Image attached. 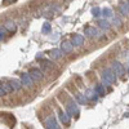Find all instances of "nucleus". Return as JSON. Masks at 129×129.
Segmentation results:
<instances>
[{
	"label": "nucleus",
	"mask_w": 129,
	"mask_h": 129,
	"mask_svg": "<svg viewBox=\"0 0 129 129\" xmlns=\"http://www.w3.org/2000/svg\"><path fill=\"white\" fill-rule=\"evenodd\" d=\"M40 64H41V67L44 69V70H49V69L54 67V63L50 62V61H47V59H41L40 61Z\"/></svg>",
	"instance_id": "ddd939ff"
},
{
	"label": "nucleus",
	"mask_w": 129,
	"mask_h": 129,
	"mask_svg": "<svg viewBox=\"0 0 129 129\" xmlns=\"http://www.w3.org/2000/svg\"><path fill=\"white\" fill-rule=\"evenodd\" d=\"M97 95H98V94H97L95 92H93V90H88L87 92V95H85V97H87V98H89V100H97Z\"/></svg>",
	"instance_id": "412c9836"
},
{
	"label": "nucleus",
	"mask_w": 129,
	"mask_h": 129,
	"mask_svg": "<svg viewBox=\"0 0 129 129\" xmlns=\"http://www.w3.org/2000/svg\"><path fill=\"white\" fill-rule=\"evenodd\" d=\"M67 114L69 115H78L79 114V107H78V103L75 101H70L69 105H67Z\"/></svg>",
	"instance_id": "f03ea898"
},
{
	"label": "nucleus",
	"mask_w": 129,
	"mask_h": 129,
	"mask_svg": "<svg viewBox=\"0 0 129 129\" xmlns=\"http://www.w3.org/2000/svg\"><path fill=\"white\" fill-rule=\"evenodd\" d=\"M62 56H63V52L61 49H52V50H49V57L53 58V59H59Z\"/></svg>",
	"instance_id": "6e6552de"
},
{
	"label": "nucleus",
	"mask_w": 129,
	"mask_h": 129,
	"mask_svg": "<svg viewBox=\"0 0 129 129\" xmlns=\"http://www.w3.org/2000/svg\"><path fill=\"white\" fill-rule=\"evenodd\" d=\"M10 85H12V88H13V90H19L21 88H22V83H21V80H16V79H13V80H10Z\"/></svg>",
	"instance_id": "4468645a"
},
{
	"label": "nucleus",
	"mask_w": 129,
	"mask_h": 129,
	"mask_svg": "<svg viewBox=\"0 0 129 129\" xmlns=\"http://www.w3.org/2000/svg\"><path fill=\"white\" fill-rule=\"evenodd\" d=\"M112 71H114L116 75H119V76H123V75L125 74V69L123 67V64H121L120 62H117V61H115V62L112 63Z\"/></svg>",
	"instance_id": "7ed1b4c3"
},
{
	"label": "nucleus",
	"mask_w": 129,
	"mask_h": 129,
	"mask_svg": "<svg viewBox=\"0 0 129 129\" xmlns=\"http://www.w3.org/2000/svg\"><path fill=\"white\" fill-rule=\"evenodd\" d=\"M72 43H69V41H63L62 44H61V50L63 53H70L72 50Z\"/></svg>",
	"instance_id": "1a4fd4ad"
},
{
	"label": "nucleus",
	"mask_w": 129,
	"mask_h": 129,
	"mask_svg": "<svg viewBox=\"0 0 129 129\" xmlns=\"http://www.w3.org/2000/svg\"><path fill=\"white\" fill-rule=\"evenodd\" d=\"M76 100L79 103H85V101H87V97L83 95V94H76Z\"/></svg>",
	"instance_id": "4be33fe9"
},
{
	"label": "nucleus",
	"mask_w": 129,
	"mask_h": 129,
	"mask_svg": "<svg viewBox=\"0 0 129 129\" xmlns=\"http://www.w3.org/2000/svg\"><path fill=\"white\" fill-rule=\"evenodd\" d=\"M43 34H49V32L52 31V27H50V23H48V22H45L44 25H43Z\"/></svg>",
	"instance_id": "aec40b11"
},
{
	"label": "nucleus",
	"mask_w": 129,
	"mask_h": 129,
	"mask_svg": "<svg viewBox=\"0 0 129 129\" xmlns=\"http://www.w3.org/2000/svg\"><path fill=\"white\" fill-rule=\"evenodd\" d=\"M85 35L88 38H94L98 35V31L95 30V27H87L85 28Z\"/></svg>",
	"instance_id": "9b49d317"
},
{
	"label": "nucleus",
	"mask_w": 129,
	"mask_h": 129,
	"mask_svg": "<svg viewBox=\"0 0 129 129\" xmlns=\"http://www.w3.org/2000/svg\"><path fill=\"white\" fill-rule=\"evenodd\" d=\"M94 92L98 94V95H105V88H103V85H101V84H98L95 87V89H94Z\"/></svg>",
	"instance_id": "f3484780"
},
{
	"label": "nucleus",
	"mask_w": 129,
	"mask_h": 129,
	"mask_svg": "<svg viewBox=\"0 0 129 129\" xmlns=\"http://www.w3.org/2000/svg\"><path fill=\"white\" fill-rule=\"evenodd\" d=\"M58 116H59V120L63 123V124H70V115L67 112H63L62 110H58Z\"/></svg>",
	"instance_id": "0eeeda50"
},
{
	"label": "nucleus",
	"mask_w": 129,
	"mask_h": 129,
	"mask_svg": "<svg viewBox=\"0 0 129 129\" xmlns=\"http://www.w3.org/2000/svg\"><path fill=\"white\" fill-rule=\"evenodd\" d=\"M102 14H103V17H105V18L112 17V10H111V8H103V10H102Z\"/></svg>",
	"instance_id": "a211bd4d"
},
{
	"label": "nucleus",
	"mask_w": 129,
	"mask_h": 129,
	"mask_svg": "<svg viewBox=\"0 0 129 129\" xmlns=\"http://www.w3.org/2000/svg\"><path fill=\"white\" fill-rule=\"evenodd\" d=\"M83 43H84V38L81 35H75L72 38V45L80 47V45H83Z\"/></svg>",
	"instance_id": "f8f14e48"
},
{
	"label": "nucleus",
	"mask_w": 129,
	"mask_h": 129,
	"mask_svg": "<svg viewBox=\"0 0 129 129\" xmlns=\"http://www.w3.org/2000/svg\"><path fill=\"white\" fill-rule=\"evenodd\" d=\"M128 5H129V2H128Z\"/></svg>",
	"instance_id": "a878e982"
},
{
	"label": "nucleus",
	"mask_w": 129,
	"mask_h": 129,
	"mask_svg": "<svg viewBox=\"0 0 129 129\" xmlns=\"http://www.w3.org/2000/svg\"><path fill=\"white\" fill-rule=\"evenodd\" d=\"M45 125H47V129H59L56 119L53 116H49L48 119L45 120Z\"/></svg>",
	"instance_id": "39448f33"
},
{
	"label": "nucleus",
	"mask_w": 129,
	"mask_h": 129,
	"mask_svg": "<svg viewBox=\"0 0 129 129\" xmlns=\"http://www.w3.org/2000/svg\"><path fill=\"white\" fill-rule=\"evenodd\" d=\"M4 36H5V28H3V27H2V28H0V39L3 40V38H4Z\"/></svg>",
	"instance_id": "393cba45"
},
{
	"label": "nucleus",
	"mask_w": 129,
	"mask_h": 129,
	"mask_svg": "<svg viewBox=\"0 0 129 129\" xmlns=\"http://www.w3.org/2000/svg\"><path fill=\"white\" fill-rule=\"evenodd\" d=\"M100 12H101V10H100V8H97V7L92 9V14H93V17H98V16L101 14Z\"/></svg>",
	"instance_id": "5701e85b"
},
{
	"label": "nucleus",
	"mask_w": 129,
	"mask_h": 129,
	"mask_svg": "<svg viewBox=\"0 0 129 129\" xmlns=\"http://www.w3.org/2000/svg\"><path fill=\"white\" fill-rule=\"evenodd\" d=\"M21 83L30 88V87H32V84H34V80L31 79L30 74H22L21 75Z\"/></svg>",
	"instance_id": "20e7f679"
},
{
	"label": "nucleus",
	"mask_w": 129,
	"mask_h": 129,
	"mask_svg": "<svg viewBox=\"0 0 129 129\" xmlns=\"http://www.w3.org/2000/svg\"><path fill=\"white\" fill-rule=\"evenodd\" d=\"M5 28L9 31H16V23L12 21H8V22H5Z\"/></svg>",
	"instance_id": "6ab92c4d"
},
{
	"label": "nucleus",
	"mask_w": 129,
	"mask_h": 129,
	"mask_svg": "<svg viewBox=\"0 0 129 129\" xmlns=\"http://www.w3.org/2000/svg\"><path fill=\"white\" fill-rule=\"evenodd\" d=\"M30 76H31V79L34 81H39V80L43 79V72L40 70H38V69H34V70L30 71Z\"/></svg>",
	"instance_id": "423d86ee"
},
{
	"label": "nucleus",
	"mask_w": 129,
	"mask_h": 129,
	"mask_svg": "<svg viewBox=\"0 0 129 129\" xmlns=\"http://www.w3.org/2000/svg\"><path fill=\"white\" fill-rule=\"evenodd\" d=\"M120 12H121L123 16H129V5H128V3H124V4L120 5Z\"/></svg>",
	"instance_id": "2eb2a0df"
},
{
	"label": "nucleus",
	"mask_w": 129,
	"mask_h": 129,
	"mask_svg": "<svg viewBox=\"0 0 129 129\" xmlns=\"http://www.w3.org/2000/svg\"><path fill=\"white\" fill-rule=\"evenodd\" d=\"M13 90L12 85L10 84H2V87H0V95H4L7 93H10Z\"/></svg>",
	"instance_id": "9d476101"
},
{
	"label": "nucleus",
	"mask_w": 129,
	"mask_h": 129,
	"mask_svg": "<svg viewBox=\"0 0 129 129\" xmlns=\"http://www.w3.org/2000/svg\"><path fill=\"white\" fill-rule=\"evenodd\" d=\"M102 80H103V84L110 85V84H112V83L116 80V74H115L112 70L107 69V70H105V71L102 72Z\"/></svg>",
	"instance_id": "f257e3e1"
},
{
	"label": "nucleus",
	"mask_w": 129,
	"mask_h": 129,
	"mask_svg": "<svg viewBox=\"0 0 129 129\" xmlns=\"http://www.w3.org/2000/svg\"><path fill=\"white\" fill-rule=\"evenodd\" d=\"M98 25H100V27H101V28H103V30H109V28H110V26H111V25H110V22H107L106 19L100 21Z\"/></svg>",
	"instance_id": "dca6fc26"
},
{
	"label": "nucleus",
	"mask_w": 129,
	"mask_h": 129,
	"mask_svg": "<svg viewBox=\"0 0 129 129\" xmlns=\"http://www.w3.org/2000/svg\"><path fill=\"white\" fill-rule=\"evenodd\" d=\"M114 25H116L117 27H120V26H121V21H120V18L115 17V18H114Z\"/></svg>",
	"instance_id": "b1692460"
}]
</instances>
